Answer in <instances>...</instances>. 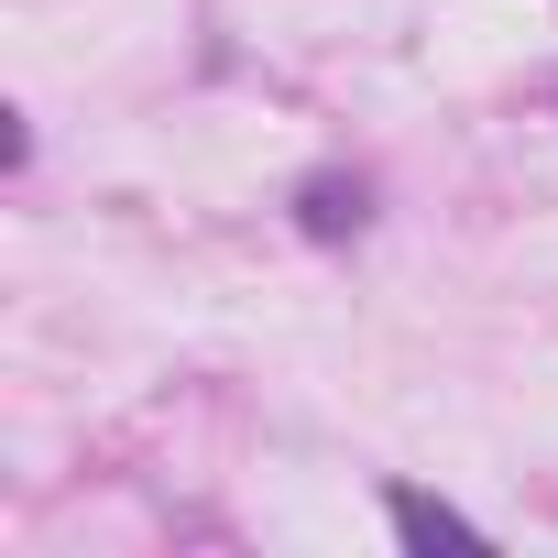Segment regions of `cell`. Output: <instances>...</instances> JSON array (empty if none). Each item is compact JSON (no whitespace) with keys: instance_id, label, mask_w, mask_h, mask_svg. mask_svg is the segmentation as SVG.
Masks as SVG:
<instances>
[{"instance_id":"2","label":"cell","mask_w":558,"mask_h":558,"mask_svg":"<svg viewBox=\"0 0 558 558\" xmlns=\"http://www.w3.org/2000/svg\"><path fill=\"white\" fill-rule=\"evenodd\" d=\"M395 536L405 547H482V525L449 514V504H427V493H395Z\"/></svg>"},{"instance_id":"1","label":"cell","mask_w":558,"mask_h":558,"mask_svg":"<svg viewBox=\"0 0 558 558\" xmlns=\"http://www.w3.org/2000/svg\"><path fill=\"white\" fill-rule=\"evenodd\" d=\"M296 219H307L318 241H351V230L373 219V208H362V175H318V186L296 197Z\"/></svg>"}]
</instances>
